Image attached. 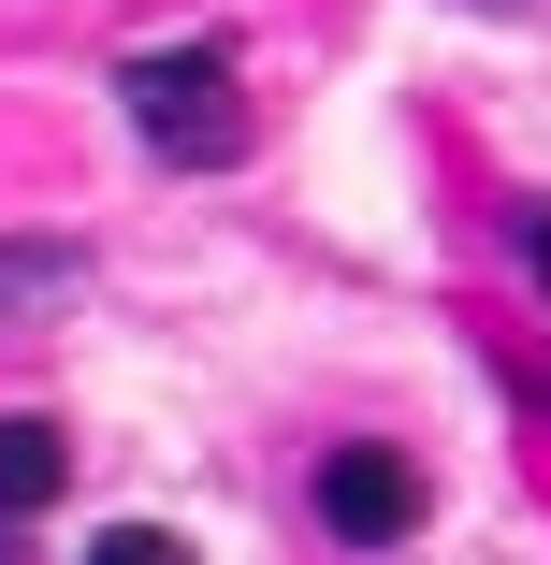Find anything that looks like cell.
<instances>
[{
    "instance_id": "cell-1",
    "label": "cell",
    "mask_w": 551,
    "mask_h": 565,
    "mask_svg": "<svg viewBox=\"0 0 551 565\" xmlns=\"http://www.w3.org/2000/svg\"><path fill=\"white\" fill-rule=\"evenodd\" d=\"M131 102V131L174 160V174H218V160H247V87H233V44H146L117 73Z\"/></svg>"
},
{
    "instance_id": "cell-2",
    "label": "cell",
    "mask_w": 551,
    "mask_h": 565,
    "mask_svg": "<svg viewBox=\"0 0 551 565\" xmlns=\"http://www.w3.org/2000/svg\"><path fill=\"white\" fill-rule=\"evenodd\" d=\"M319 522H335L349 551H406V536H421V465L378 449V435H349L335 465H319Z\"/></svg>"
},
{
    "instance_id": "cell-3",
    "label": "cell",
    "mask_w": 551,
    "mask_h": 565,
    "mask_svg": "<svg viewBox=\"0 0 551 565\" xmlns=\"http://www.w3.org/2000/svg\"><path fill=\"white\" fill-rule=\"evenodd\" d=\"M73 290H87V247H73V233H0V333L59 319Z\"/></svg>"
},
{
    "instance_id": "cell-4",
    "label": "cell",
    "mask_w": 551,
    "mask_h": 565,
    "mask_svg": "<svg viewBox=\"0 0 551 565\" xmlns=\"http://www.w3.org/2000/svg\"><path fill=\"white\" fill-rule=\"evenodd\" d=\"M59 479H73V435H59L44 406H15V420H0V522L59 508Z\"/></svg>"
},
{
    "instance_id": "cell-5",
    "label": "cell",
    "mask_w": 551,
    "mask_h": 565,
    "mask_svg": "<svg viewBox=\"0 0 551 565\" xmlns=\"http://www.w3.org/2000/svg\"><path fill=\"white\" fill-rule=\"evenodd\" d=\"M87 565H203V551L160 536V522H117V536H87Z\"/></svg>"
},
{
    "instance_id": "cell-6",
    "label": "cell",
    "mask_w": 551,
    "mask_h": 565,
    "mask_svg": "<svg viewBox=\"0 0 551 565\" xmlns=\"http://www.w3.org/2000/svg\"><path fill=\"white\" fill-rule=\"evenodd\" d=\"M522 276L551 290V203H522Z\"/></svg>"
},
{
    "instance_id": "cell-7",
    "label": "cell",
    "mask_w": 551,
    "mask_h": 565,
    "mask_svg": "<svg viewBox=\"0 0 551 565\" xmlns=\"http://www.w3.org/2000/svg\"><path fill=\"white\" fill-rule=\"evenodd\" d=\"M479 15H522V0H479Z\"/></svg>"
}]
</instances>
